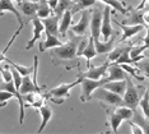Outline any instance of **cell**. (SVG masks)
<instances>
[{"label":"cell","mask_w":149,"mask_h":134,"mask_svg":"<svg viewBox=\"0 0 149 134\" xmlns=\"http://www.w3.org/2000/svg\"><path fill=\"white\" fill-rule=\"evenodd\" d=\"M80 42V36H77L72 32L70 40L68 42H64L61 46L54 47L51 50V59L54 65H60L63 61L73 60L77 58L78 45Z\"/></svg>","instance_id":"6da1fadb"},{"label":"cell","mask_w":149,"mask_h":134,"mask_svg":"<svg viewBox=\"0 0 149 134\" xmlns=\"http://www.w3.org/2000/svg\"><path fill=\"white\" fill-rule=\"evenodd\" d=\"M126 89H125V93L123 96L124 98V105L127 106V107L133 109L134 111L136 110V107L139 106V101H140L141 96H143L145 88L144 87H136L133 83V79L130 77H126Z\"/></svg>","instance_id":"7a4b0ae2"},{"label":"cell","mask_w":149,"mask_h":134,"mask_svg":"<svg viewBox=\"0 0 149 134\" xmlns=\"http://www.w3.org/2000/svg\"><path fill=\"white\" fill-rule=\"evenodd\" d=\"M79 83H80L79 78H78L75 82H73V83H63L55 88L50 89V91L45 95V97H46V100L50 98L54 104L60 105V104H63L68 97H70V89H72L75 84H79Z\"/></svg>","instance_id":"3957f363"},{"label":"cell","mask_w":149,"mask_h":134,"mask_svg":"<svg viewBox=\"0 0 149 134\" xmlns=\"http://www.w3.org/2000/svg\"><path fill=\"white\" fill-rule=\"evenodd\" d=\"M92 98L101 100V101H103L104 104H108V105H111V106H115V107L124 105V98H123V96L115 93V92L110 91V89L103 88L102 86H101L100 88H97L96 91L93 92Z\"/></svg>","instance_id":"277c9868"},{"label":"cell","mask_w":149,"mask_h":134,"mask_svg":"<svg viewBox=\"0 0 149 134\" xmlns=\"http://www.w3.org/2000/svg\"><path fill=\"white\" fill-rule=\"evenodd\" d=\"M80 79V86H82V96H80V101L82 102H87L92 98L93 92L96 91L97 88H100L103 83H106V78H102V79H89V78H82L78 77Z\"/></svg>","instance_id":"5b68a950"},{"label":"cell","mask_w":149,"mask_h":134,"mask_svg":"<svg viewBox=\"0 0 149 134\" xmlns=\"http://www.w3.org/2000/svg\"><path fill=\"white\" fill-rule=\"evenodd\" d=\"M110 61H106V63L101 64V65H97V67H94V65L91 64L89 67H88V70L87 72H79V74H78V77H82V78H89V79H102V78L106 77L107 74V69L108 67H110Z\"/></svg>","instance_id":"8992f818"},{"label":"cell","mask_w":149,"mask_h":134,"mask_svg":"<svg viewBox=\"0 0 149 134\" xmlns=\"http://www.w3.org/2000/svg\"><path fill=\"white\" fill-rule=\"evenodd\" d=\"M102 17H103V10L101 9H93L92 14H91V36L93 40H100L101 36V27H102Z\"/></svg>","instance_id":"52a82bcc"},{"label":"cell","mask_w":149,"mask_h":134,"mask_svg":"<svg viewBox=\"0 0 149 134\" xmlns=\"http://www.w3.org/2000/svg\"><path fill=\"white\" fill-rule=\"evenodd\" d=\"M91 14H92V10L83 9L82 10V17H80L79 22L77 25L72 26V32L75 33L77 36H86L88 32V27L91 23Z\"/></svg>","instance_id":"ba28073f"},{"label":"cell","mask_w":149,"mask_h":134,"mask_svg":"<svg viewBox=\"0 0 149 134\" xmlns=\"http://www.w3.org/2000/svg\"><path fill=\"white\" fill-rule=\"evenodd\" d=\"M113 13V9H111L110 5H106L103 8V17H102V27H101V35L103 40L107 41L111 36L113 35L112 26H111V14Z\"/></svg>","instance_id":"9c48e42d"},{"label":"cell","mask_w":149,"mask_h":134,"mask_svg":"<svg viewBox=\"0 0 149 134\" xmlns=\"http://www.w3.org/2000/svg\"><path fill=\"white\" fill-rule=\"evenodd\" d=\"M115 23L117 25V27H120L123 29V36L118 40V42H124V41L129 40L130 37L135 36L136 33H139L140 31H143L145 28L143 25H125V23H121V22H115Z\"/></svg>","instance_id":"30bf717a"},{"label":"cell","mask_w":149,"mask_h":134,"mask_svg":"<svg viewBox=\"0 0 149 134\" xmlns=\"http://www.w3.org/2000/svg\"><path fill=\"white\" fill-rule=\"evenodd\" d=\"M21 13L27 17V22L37 17V9H38V1H33V0H23L22 3L18 4Z\"/></svg>","instance_id":"8fae6325"},{"label":"cell","mask_w":149,"mask_h":134,"mask_svg":"<svg viewBox=\"0 0 149 134\" xmlns=\"http://www.w3.org/2000/svg\"><path fill=\"white\" fill-rule=\"evenodd\" d=\"M31 23L33 26V36L32 39L27 42V46H26V50H31L33 47V45L36 43V41H38L42 36V32L45 31V27H43V23L42 20L38 18V17H35L33 19H31Z\"/></svg>","instance_id":"7c38bea8"},{"label":"cell","mask_w":149,"mask_h":134,"mask_svg":"<svg viewBox=\"0 0 149 134\" xmlns=\"http://www.w3.org/2000/svg\"><path fill=\"white\" fill-rule=\"evenodd\" d=\"M102 107L104 109L107 114V119H108V123H110V126L112 128V132L113 133H117L118 132V128H120L121 123L124 121L123 118L117 114L116 109H112V107H107V105L102 102Z\"/></svg>","instance_id":"4fadbf2b"},{"label":"cell","mask_w":149,"mask_h":134,"mask_svg":"<svg viewBox=\"0 0 149 134\" xmlns=\"http://www.w3.org/2000/svg\"><path fill=\"white\" fill-rule=\"evenodd\" d=\"M107 70H108V77L106 78V82L124 81V79H126V77H127V73L121 68L120 64H116V63L111 64Z\"/></svg>","instance_id":"5bb4252c"},{"label":"cell","mask_w":149,"mask_h":134,"mask_svg":"<svg viewBox=\"0 0 149 134\" xmlns=\"http://www.w3.org/2000/svg\"><path fill=\"white\" fill-rule=\"evenodd\" d=\"M60 25H59V35L63 37V39H65L66 37V33L69 28L72 27V23H73V12L72 10H65V12L63 13L61 18H60Z\"/></svg>","instance_id":"9a60e30c"},{"label":"cell","mask_w":149,"mask_h":134,"mask_svg":"<svg viewBox=\"0 0 149 134\" xmlns=\"http://www.w3.org/2000/svg\"><path fill=\"white\" fill-rule=\"evenodd\" d=\"M3 12H10L12 14H14L17 17L19 25H26V22L22 18L21 12L17 9V6L14 5L13 0H0V13H3Z\"/></svg>","instance_id":"2e32d148"},{"label":"cell","mask_w":149,"mask_h":134,"mask_svg":"<svg viewBox=\"0 0 149 134\" xmlns=\"http://www.w3.org/2000/svg\"><path fill=\"white\" fill-rule=\"evenodd\" d=\"M45 27V32H49L51 35L57 36L59 35V22H60V17H57L56 14L54 17H47V18L41 19Z\"/></svg>","instance_id":"e0dca14e"},{"label":"cell","mask_w":149,"mask_h":134,"mask_svg":"<svg viewBox=\"0 0 149 134\" xmlns=\"http://www.w3.org/2000/svg\"><path fill=\"white\" fill-rule=\"evenodd\" d=\"M63 43L64 42H63L61 40L57 39V36L46 32V40L42 41V42H40L38 43V47H40V51L43 53V51H46V50H49V49H54V47L61 46Z\"/></svg>","instance_id":"ac0fdd59"},{"label":"cell","mask_w":149,"mask_h":134,"mask_svg":"<svg viewBox=\"0 0 149 134\" xmlns=\"http://www.w3.org/2000/svg\"><path fill=\"white\" fill-rule=\"evenodd\" d=\"M129 18L123 20L121 23H126V25H143L144 27L147 26L144 22V18H143V14L144 12H141L140 9H136V8H133V6H130V13H129Z\"/></svg>","instance_id":"d6986e66"},{"label":"cell","mask_w":149,"mask_h":134,"mask_svg":"<svg viewBox=\"0 0 149 134\" xmlns=\"http://www.w3.org/2000/svg\"><path fill=\"white\" fill-rule=\"evenodd\" d=\"M38 111H40V115H41V119H42V121H41V125H40V128L38 130H37V133H41L43 129L46 128V125H47V123L51 120L52 118V109L47 104H43L41 107L38 109Z\"/></svg>","instance_id":"ffe728a7"},{"label":"cell","mask_w":149,"mask_h":134,"mask_svg":"<svg viewBox=\"0 0 149 134\" xmlns=\"http://www.w3.org/2000/svg\"><path fill=\"white\" fill-rule=\"evenodd\" d=\"M102 87L106 89H110V91H112L120 96H124L125 89H126V81L125 79L124 81H110V82L103 83Z\"/></svg>","instance_id":"44dd1931"},{"label":"cell","mask_w":149,"mask_h":134,"mask_svg":"<svg viewBox=\"0 0 149 134\" xmlns=\"http://www.w3.org/2000/svg\"><path fill=\"white\" fill-rule=\"evenodd\" d=\"M94 47L97 50V54H107L115 47V36L112 35L107 41L101 42L100 40H94Z\"/></svg>","instance_id":"7402d4cb"},{"label":"cell","mask_w":149,"mask_h":134,"mask_svg":"<svg viewBox=\"0 0 149 134\" xmlns=\"http://www.w3.org/2000/svg\"><path fill=\"white\" fill-rule=\"evenodd\" d=\"M19 92H21V95H27L29 92H40L35 86V83H33V81L31 79V74L22 77V83H21V87H19Z\"/></svg>","instance_id":"603a6c76"},{"label":"cell","mask_w":149,"mask_h":134,"mask_svg":"<svg viewBox=\"0 0 149 134\" xmlns=\"http://www.w3.org/2000/svg\"><path fill=\"white\" fill-rule=\"evenodd\" d=\"M97 1L104 3L106 5H110L111 8H113L116 12H120L121 14H127L130 10V5L126 6L125 1H120V0H97Z\"/></svg>","instance_id":"cb8c5ba5"},{"label":"cell","mask_w":149,"mask_h":134,"mask_svg":"<svg viewBox=\"0 0 149 134\" xmlns=\"http://www.w3.org/2000/svg\"><path fill=\"white\" fill-rule=\"evenodd\" d=\"M75 4V1L74 0H59L57 1V4L55 6V9H54V13L57 15V17H60L61 18V15H63V13L65 12V10H72L73 8V5Z\"/></svg>","instance_id":"d4e9b609"},{"label":"cell","mask_w":149,"mask_h":134,"mask_svg":"<svg viewBox=\"0 0 149 134\" xmlns=\"http://www.w3.org/2000/svg\"><path fill=\"white\" fill-rule=\"evenodd\" d=\"M133 43L134 42H129V45H126V46H118V47H113L112 50L110 51V53H107V58H108V61L110 63H115L118 58H120V55L124 53L125 50H127V49H131L133 47Z\"/></svg>","instance_id":"484cf974"},{"label":"cell","mask_w":149,"mask_h":134,"mask_svg":"<svg viewBox=\"0 0 149 134\" xmlns=\"http://www.w3.org/2000/svg\"><path fill=\"white\" fill-rule=\"evenodd\" d=\"M54 10L51 9V6L49 5L47 0H38V9H37V17L40 19L47 18V17L51 15V13Z\"/></svg>","instance_id":"4316f807"},{"label":"cell","mask_w":149,"mask_h":134,"mask_svg":"<svg viewBox=\"0 0 149 134\" xmlns=\"http://www.w3.org/2000/svg\"><path fill=\"white\" fill-rule=\"evenodd\" d=\"M139 106H140L141 111H143L144 116L149 120V88L144 91L143 96H141L140 101H139Z\"/></svg>","instance_id":"83f0119b"},{"label":"cell","mask_w":149,"mask_h":134,"mask_svg":"<svg viewBox=\"0 0 149 134\" xmlns=\"http://www.w3.org/2000/svg\"><path fill=\"white\" fill-rule=\"evenodd\" d=\"M94 4H97V0H78L75 4L73 5L72 12H73V14H74V13L80 12V10H83V9L91 8V6H93Z\"/></svg>","instance_id":"f1b7e54d"},{"label":"cell","mask_w":149,"mask_h":134,"mask_svg":"<svg viewBox=\"0 0 149 134\" xmlns=\"http://www.w3.org/2000/svg\"><path fill=\"white\" fill-rule=\"evenodd\" d=\"M6 63H8L9 65H12L13 68H15L17 70L21 73V75L22 77H24V75H28V74H32V72H33V65L32 67H26V65H21V64H17V63H14V61H12L10 59H8L6 58Z\"/></svg>","instance_id":"f546056e"},{"label":"cell","mask_w":149,"mask_h":134,"mask_svg":"<svg viewBox=\"0 0 149 134\" xmlns=\"http://www.w3.org/2000/svg\"><path fill=\"white\" fill-rule=\"evenodd\" d=\"M120 65L127 74L133 75V77L136 78L138 81H144V77L143 75H140V70H139L135 65H131V64H120Z\"/></svg>","instance_id":"4dcf8cb0"},{"label":"cell","mask_w":149,"mask_h":134,"mask_svg":"<svg viewBox=\"0 0 149 134\" xmlns=\"http://www.w3.org/2000/svg\"><path fill=\"white\" fill-rule=\"evenodd\" d=\"M116 111H117V114L123 118V120H126V121H130V120L133 119V116H134V110L127 107V106H125V105L117 106Z\"/></svg>","instance_id":"1f68e13d"},{"label":"cell","mask_w":149,"mask_h":134,"mask_svg":"<svg viewBox=\"0 0 149 134\" xmlns=\"http://www.w3.org/2000/svg\"><path fill=\"white\" fill-rule=\"evenodd\" d=\"M133 119L136 121V124H139L141 128H143L144 134H149V120L147 118H143V116H140L139 114H136V112L134 111Z\"/></svg>","instance_id":"d6a6232c"},{"label":"cell","mask_w":149,"mask_h":134,"mask_svg":"<svg viewBox=\"0 0 149 134\" xmlns=\"http://www.w3.org/2000/svg\"><path fill=\"white\" fill-rule=\"evenodd\" d=\"M135 67L143 74H145V77H149V58L144 56L141 60H139L138 63H135Z\"/></svg>","instance_id":"836d02e7"},{"label":"cell","mask_w":149,"mask_h":134,"mask_svg":"<svg viewBox=\"0 0 149 134\" xmlns=\"http://www.w3.org/2000/svg\"><path fill=\"white\" fill-rule=\"evenodd\" d=\"M130 49H127V50H125L123 54L120 55V58L115 61L116 64H131V65H135V63H134V60L130 58Z\"/></svg>","instance_id":"e575fe53"},{"label":"cell","mask_w":149,"mask_h":134,"mask_svg":"<svg viewBox=\"0 0 149 134\" xmlns=\"http://www.w3.org/2000/svg\"><path fill=\"white\" fill-rule=\"evenodd\" d=\"M0 73H1V78H3V81H4V82H10V81H13L10 65H5L4 68L0 67Z\"/></svg>","instance_id":"d590c367"},{"label":"cell","mask_w":149,"mask_h":134,"mask_svg":"<svg viewBox=\"0 0 149 134\" xmlns=\"http://www.w3.org/2000/svg\"><path fill=\"white\" fill-rule=\"evenodd\" d=\"M130 126H131V133L133 134H144V130L140 125H138L136 123H133L130 120Z\"/></svg>","instance_id":"8d00e7d4"},{"label":"cell","mask_w":149,"mask_h":134,"mask_svg":"<svg viewBox=\"0 0 149 134\" xmlns=\"http://www.w3.org/2000/svg\"><path fill=\"white\" fill-rule=\"evenodd\" d=\"M141 41H143L144 45L149 49V31H148V29H147V35H145V37H144V39L141 40Z\"/></svg>","instance_id":"74e56055"},{"label":"cell","mask_w":149,"mask_h":134,"mask_svg":"<svg viewBox=\"0 0 149 134\" xmlns=\"http://www.w3.org/2000/svg\"><path fill=\"white\" fill-rule=\"evenodd\" d=\"M57 1H59V0H47V3H49V5L51 6V9H52V10L55 9V6H56V4H57Z\"/></svg>","instance_id":"f35d334b"},{"label":"cell","mask_w":149,"mask_h":134,"mask_svg":"<svg viewBox=\"0 0 149 134\" xmlns=\"http://www.w3.org/2000/svg\"><path fill=\"white\" fill-rule=\"evenodd\" d=\"M143 18H144V22H145V25H148V23H149V10H147V12H144V14H143Z\"/></svg>","instance_id":"ab89813d"},{"label":"cell","mask_w":149,"mask_h":134,"mask_svg":"<svg viewBox=\"0 0 149 134\" xmlns=\"http://www.w3.org/2000/svg\"><path fill=\"white\" fill-rule=\"evenodd\" d=\"M147 1H148V0H141L140 4L138 5V8H136V9H140V10H141V9H143L144 6H145V4H147Z\"/></svg>","instance_id":"60d3db41"},{"label":"cell","mask_w":149,"mask_h":134,"mask_svg":"<svg viewBox=\"0 0 149 134\" xmlns=\"http://www.w3.org/2000/svg\"><path fill=\"white\" fill-rule=\"evenodd\" d=\"M5 60H6L5 54H3V51H0V63H1V61H5Z\"/></svg>","instance_id":"b9f144b4"},{"label":"cell","mask_w":149,"mask_h":134,"mask_svg":"<svg viewBox=\"0 0 149 134\" xmlns=\"http://www.w3.org/2000/svg\"><path fill=\"white\" fill-rule=\"evenodd\" d=\"M13 1H15V3H17V4H19V3H22V1H23V0H13Z\"/></svg>","instance_id":"7bdbcfd3"},{"label":"cell","mask_w":149,"mask_h":134,"mask_svg":"<svg viewBox=\"0 0 149 134\" xmlns=\"http://www.w3.org/2000/svg\"><path fill=\"white\" fill-rule=\"evenodd\" d=\"M145 28H147V29L149 31V23H148V25H147V26H145Z\"/></svg>","instance_id":"ee69618b"},{"label":"cell","mask_w":149,"mask_h":134,"mask_svg":"<svg viewBox=\"0 0 149 134\" xmlns=\"http://www.w3.org/2000/svg\"><path fill=\"white\" fill-rule=\"evenodd\" d=\"M144 56H147V58H149V54H144Z\"/></svg>","instance_id":"f6af8a7d"},{"label":"cell","mask_w":149,"mask_h":134,"mask_svg":"<svg viewBox=\"0 0 149 134\" xmlns=\"http://www.w3.org/2000/svg\"><path fill=\"white\" fill-rule=\"evenodd\" d=\"M147 4H148V9H149V0H148V1H147Z\"/></svg>","instance_id":"bcb514c9"},{"label":"cell","mask_w":149,"mask_h":134,"mask_svg":"<svg viewBox=\"0 0 149 134\" xmlns=\"http://www.w3.org/2000/svg\"><path fill=\"white\" fill-rule=\"evenodd\" d=\"M3 14H4V13H0V17H1V15H3Z\"/></svg>","instance_id":"7dc6e473"},{"label":"cell","mask_w":149,"mask_h":134,"mask_svg":"<svg viewBox=\"0 0 149 134\" xmlns=\"http://www.w3.org/2000/svg\"><path fill=\"white\" fill-rule=\"evenodd\" d=\"M74 1H75V3H77V1H78V0H74Z\"/></svg>","instance_id":"c3c4849f"},{"label":"cell","mask_w":149,"mask_h":134,"mask_svg":"<svg viewBox=\"0 0 149 134\" xmlns=\"http://www.w3.org/2000/svg\"><path fill=\"white\" fill-rule=\"evenodd\" d=\"M33 1H37V0H33Z\"/></svg>","instance_id":"681fc988"},{"label":"cell","mask_w":149,"mask_h":134,"mask_svg":"<svg viewBox=\"0 0 149 134\" xmlns=\"http://www.w3.org/2000/svg\"><path fill=\"white\" fill-rule=\"evenodd\" d=\"M148 10H149V9H148Z\"/></svg>","instance_id":"f907efd6"}]
</instances>
